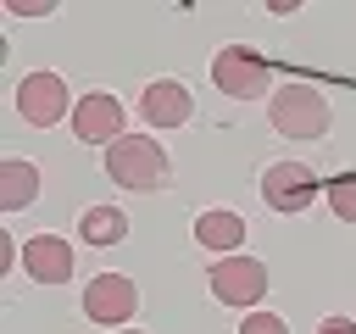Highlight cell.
Masks as SVG:
<instances>
[{"instance_id": "1", "label": "cell", "mask_w": 356, "mask_h": 334, "mask_svg": "<svg viewBox=\"0 0 356 334\" xmlns=\"http://www.w3.org/2000/svg\"><path fill=\"white\" fill-rule=\"evenodd\" d=\"M106 178L117 189H134V195H150L167 184V150L150 139V134H122L117 145H106Z\"/></svg>"}, {"instance_id": "2", "label": "cell", "mask_w": 356, "mask_h": 334, "mask_svg": "<svg viewBox=\"0 0 356 334\" xmlns=\"http://www.w3.org/2000/svg\"><path fill=\"white\" fill-rule=\"evenodd\" d=\"M328 122H334V106L317 84L289 78L273 89V128L284 139H317V134H328Z\"/></svg>"}, {"instance_id": "3", "label": "cell", "mask_w": 356, "mask_h": 334, "mask_svg": "<svg viewBox=\"0 0 356 334\" xmlns=\"http://www.w3.org/2000/svg\"><path fill=\"white\" fill-rule=\"evenodd\" d=\"M206 284H211V295L222 306H256L273 278H267V262H256V256H217Z\"/></svg>"}, {"instance_id": "4", "label": "cell", "mask_w": 356, "mask_h": 334, "mask_svg": "<svg viewBox=\"0 0 356 334\" xmlns=\"http://www.w3.org/2000/svg\"><path fill=\"white\" fill-rule=\"evenodd\" d=\"M211 84L228 100H256V95H267V61L245 45H222L211 56Z\"/></svg>"}, {"instance_id": "5", "label": "cell", "mask_w": 356, "mask_h": 334, "mask_svg": "<svg viewBox=\"0 0 356 334\" xmlns=\"http://www.w3.org/2000/svg\"><path fill=\"white\" fill-rule=\"evenodd\" d=\"M72 95H67V84H61V72H28L22 84H17V111H22V122H33V128H56L61 117H72Z\"/></svg>"}, {"instance_id": "6", "label": "cell", "mask_w": 356, "mask_h": 334, "mask_svg": "<svg viewBox=\"0 0 356 334\" xmlns=\"http://www.w3.org/2000/svg\"><path fill=\"white\" fill-rule=\"evenodd\" d=\"M128 117H122V100L111 95V89H89L78 106H72V134L83 139V145H117L128 128H122Z\"/></svg>"}, {"instance_id": "7", "label": "cell", "mask_w": 356, "mask_h": 334, "mask_svg": "<svg viewBox=\"0 0 356 334\" xmlns=\"http://www.w3.org/2000/svg\"><path fill=\"white\" fill-rule=\"evenodd\" d=\"M312 195H317V173H312L306 161H273V167L261 173V200H267L273 212H284V217L306 212Z\"/></svg>"}, {"instance_id": "8", "label": "cell", "mask_w": 356, "mask_h": 334, "mask_svg": "<svg viewBox=\"0 0 356 334\" xmlns=\"http://www.w3.org/2000/svg\"><path fill=\"white\" fill-rule=\"evenodd\" d=\"M139 312V284L128 273H95L83 289V317L89 323H128Z\"/></svg>"}, {"instance_id": "9", "label": "cell", "mask_w": 356, "mask_h": 334, "mask_svg": "<svg viewBox=\"0 0 356 334\" xmlns=\"http://www.w3.org/2000/svg\"><path fill=\"white\" fill-rule=\"evenodd\" d=\"M17 262H22V273L33 284H67L72 278V245L61 234H28L22 250H17Z\"/></svg>"}, {"instance_id": "10", "label": "cell", "mask_w": 356, "mask_h": 334, "mask_svg": "<svg viewBox=\"0 0 356 334\" xmlns=\"http://www.w3.org/2000/svg\"><path fill=\"white\" fill-rule=\"evenodd\" d=\"M139 117H145L150 128H184V122L195 117V95H189V84H178V78H156V84H145V95H139Z\"/></svg>"}, {"instance_id": "11", "label": "cell", "mask_w": 356, "mask_h": 334, "mask_svg": "<svg viewBox=\"0 0 356 334\" xmlns=\"http://www.w3.org/2000/svg\"><path fill=\"white\" fill-rule=\"evenodd\" d=\"M195 239H200L206 250H217V256H239V245H245V217H239V212H200V217H195Z\"/></svg>"}, {"instance_id": "12", "label": "cell", "mask_w": 356, "mask_h": 334, "mask_svg": "<svg viewBox=\"0 0 356 334\" xmlns=\"http://www.w3.org/2000/svg\"><path fill=\"white\" fill-rule=\"evenodd\" d=\"M33 195H39V167L22 156H6L0 161V206L22 212V206H33Z\"/></svg>"}, {"instance_id": "13", "label": "cell", "mask_w": 356, "mask_h": 334, "mask_svg": "<svg viewBox=\"0 0 356 334\" xmlns=\"http://www.w3.org/2000/svg\"><path fill=\"white\" fill-rule=\"evenodd\" d=\"M78 234H83V245H117V239L128 234V217H122L117 206H89V212L78 217Z\"/></svg>"}, {"instance_id": "14", "label": "cell", "mask_w": 356, "mask_h": 334, "mask_svg": "<svg viewBox=\"0 0 356 334\" xmlns=\"http://www.w3.org/2000/svg\"><path fill=\"white\" fill-rule=\"evenodd\" d=\"M328 206H334L339 223H356V173H339L328 184Z\"/></svg>"}, {"instance_id": "15", "label": "cell", "mask_w": 356, "mask_h": 334, "mask_svg": "<svg viewBox=\"0 0 356 334\" xmlns=\"http://www.w3.org/2000/svg\"><path fill=\"white\" fill-rule=\"evenodd\" d=\"M239 334H289V323H284L278 312H250V317L239 323Z\"/></svg>"}, {"instance_id": "16", "label": "cell", "mask_w": 356, "mask_h": 334, "mask_svg": "<svg viewBox=\"0 0 356 334\" xmlns=\"http://www.w3.org/2000/svg\"><path fill=\"white\" fill-rule=\"evenodd\" d=\"M6 11H11V17H50L56 6H50V0H6Z\"/></svg>"}, {"instance_id": "17", "label": "cell", "mask_w": 356, "mask_h": 334, "mask_svg": "<svg viewBox=\"0 0 356 334\" xmlns=\"http://www.w3.org/2000/svg\"><path fill=\"white\" fill-rule=\"evenodd\" d=\"M317 334H356V323H350V317H323Z\"/></svg>"}, {"instance_id": "18", "label": "cell", "mask_w": 356, "mask_h": 334, "mask_svg": "<svg viewBox=\"0 0 356 334\" xmlns=\"http://www.w3.org/2000/svg\"><path fill=\"white\" fill-rule=\"evenodd\" d=\"M117 334H139V328H117Z\"/></svg>"}]
</instances>
